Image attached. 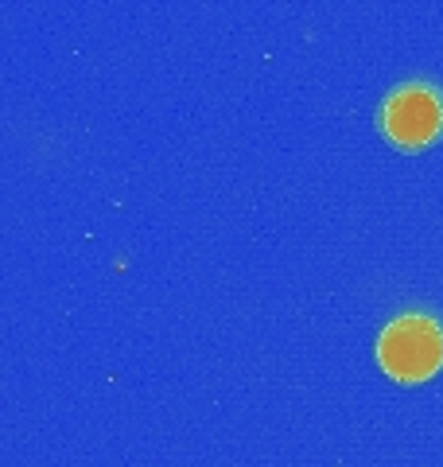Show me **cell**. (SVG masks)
I'll return each instance as SVG.
<instances>
[{"mask_svg": "<svg viewBox=\"0 0 443 467\" xmlns=\"http://www.w3.org/2000/svg\"><path fill=\"white\" fill-rule=\"evenodd\" d=\"M381 129L405 152H420L443 133V94L436 86L405 82L381 106Z\"/></svg>", "mask_w": 443, "mask_h": 467, "instance_id": "7a4b0ae2", "label": "cell"}, {"mask_svg": "<svg viewBox=\"0 0 443 467\" xmlns=\"http://www.w3.org/2000/svg\"><path fill=\"white\" fill-rule=\"evenodd\" d=\"M377 367L401 386L428 382L443 367V327L420 312L393 319L377 339Z\"/></svg>", "mask_w": 443, "mask_h": 467, "instance_id": "6da1fadb", "label": "cell"}]
</instances>
